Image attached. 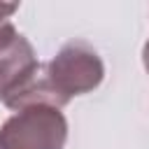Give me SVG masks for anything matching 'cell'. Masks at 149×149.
<instances>
[{
  "mask_svg": "<svg viewBox=\"0 0 149 149\" xmlns=\"http://www.w3.org/2000/svg\"><path fill=\"white\" fill-rule=\"evenodd\" d=\"M44 79L54 93L56 107H65L74 95L95 91L105 79V63L100 54L84 40H72L58 49V54L42 63Z\"/></svg>",
  "mask_w": 149,
  "mask_h": 149,
  "instance_id": "obj_1",
  "label": "cell"
},
{
  "mask_svg": "<svg viewBox=\"0 0 149 149\" xmlns=\"http://www.w3.org/2000/svg\"><path fill=\"white\" fill-rule=\"evenodd\" d=\"M65 140V114L47 105L19 109L0 126V149H63Z\"/></svg>",
  "mask_w": 149,
  "mask_h": 149,
  "instance_id": "obj_2",
  "label": "cell"
},
{
  "mask_svg": "<svg viewBox=\"0 0 149 149\" xmlns=\"http://www.w3.org/2000/svg\"><path fill=\"white\" fill-rule=\"evenodd\" d=\"M37 56L33 44L19 35L12 44H7L5 49H0V100L37 65Z\"/></svg>",
  "mask_w": 149,
  "mask_h": 149,
  "instance_id": "obj_3",
  "label": "cell"
},
{
  "mask_svg": "<svg viewBox=\"0 0 149 149\" xmlns=\"http://www.w3.org/2000/svg\"><path fill=\"white\" fill-rule=\"evenodd\" d=\"M21 33L14 28L12 21H0V49H5L7 44H12Z\"/></svg>",
  "mask_w": 149,
  "mask_h": 149,
  "instance_id": "obj_4",
  "label": "cell"
},
{
  "mask_svg": "<svg viewBox=\"0 0 149 149\" xmlns=\"http://www.w3.org/2000/svg\"><path fill=\"white\" fill-rule=\"evenodd\" d=\"M19 9L16 2H0V21H9V16Z\"/></svg>",
  "mask_w": 149,
  "mask_h": 149,
  "instance_id": "obj_5",
  "label": "cell"
},
{
  "mask_svg": "<svg viewBox=\"0 0 149 149\" xmlns=\"http://www.w3.org/2000/svg\"><path fill=\"white\" fill-rule=\"evenodd\" d=\"M142 63H144V70L149 72V40H147L144 47H142Z\"/></svg>",
  "mask_w": 149,
  "mask_h": 149,
  "instance_id": "obj_6",
  "label": "cell"
}]
</instances>
